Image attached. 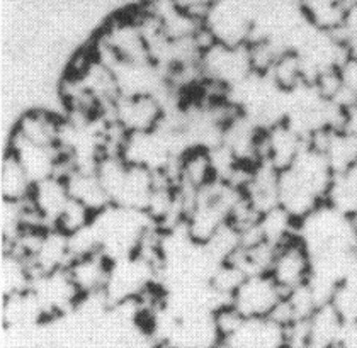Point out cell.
Here are the masks:
<instances>
[{"label":"cell","instance_id":"6da1fadb","mask_svg":"<svg viewBox=\"0 0 357 348\" xmlns=\"http://www.w3.org/2000/svg\"><path fill=\"white\" fill-rule=\"evenodd\" d=\"M197 68H199L201 80L220 85L228 92L238 87L255 73L250 53H248V45L228 46L213 42L201 53Z\"/></svg>","mask_w":357,"mask_h":348},{"label":"cell","instance_id":"7a4b0ae2","mask_svg":"<svg viewBox=\"0 0 357 348\" xmlns=\"http://www.w3.org/2000/svg\"><path fill=\"white\" fill-rule=\"evenodd\" d=\"M165 100L157 94H139L121 97L109 116L128 134L153 133L167 116Z\"/></svg>","mask_w":357,"mask_h":348},{"label":"cell","instance_id":"3957f363","mask_svg":"<svg viewBox=\"0 0 357 348\" xmlns=\"http://www.w3.org/2000/svg\"><path fill=\"white\" fill-rule=\"evenodd\" d=\"M284 291L269 274L248 276L231 297V304L247 319H269L284 299Z\"/></svg>","mask_w":357,"mask_h":348},{"label":"cell","instance_id":"277c9868","mask_svg":"<svg viewBox=\"0 0 357 348\" xmlns=\"http://www.w3.org/2000/svg\"><path fill=\"white\" fill-rule=\"evenodd\" d=\"M312 272V253L300 238L296 237L284 245L278 246L269 276L274 278L275 284L284 291V294L308 284Z\"/></svg>","mask_w":357,"mask_h":348},{"label":"cell","instance_id":"5b68a950","mask_svg":"<svg viewBox=\"0 0 357 348\" xmlns=\"http://www.w3.org/2000/svg\"><path fill=\"white\" fill-rule=\"evenodd\" d=\"M63 121V114L48 107H31L21 112L10 133L43 148L60 150Z\"/></svg>","mask_w":357,"mask_h":348},{"label":"cell","instance_id":"8992f818","mask_svg":"<svg viewBox=\"0 0 357 348\" xmlns=\"http://www.w3.org/2000/svg\"><path fill=\"white\" fill-rule=\"evenodd\" d=\"M308 141L288 121L266 127L261 141V164H267L279 172L288 170L296 161Z\"/></svg>","mask_w":357,"mask_h":348},{"label":"cell","instance_id":"52a82bcc","mask_svg":"<svg viewBox=\"0 0 357 348\" xmlns=\"http://www.w3.org/2000/svg\"><path fill=\"white\" fill-rule=\"evenodd\" d=\"M111 267L112 260L107 255H104L102 251H94V253L72 258L67 267V272L80 296L89 297L104 294L106 291Z\"/></svg>","mask_w":357,"mask_h":348},{"label":"cell","instance_id":"ba28073f","mask_svg":"<svg viewBox=\"0 0 357 348\" xmlns=\"http://www.w3.org/2000/svg\"><path fill=\"white\" fill-rule=\"evenodd\" d=\"M308 145L324 155L333 173H342L357 165V134L344 127L320 131Z\"/></svg>","mask_w":357,"mask_h":348},{"label":"cell","instance_id":"9c48e42d","mask_svg":"<svg viewBox=\"0 0 357 348\" xmlns=\"http://www.w3.org/2000/svg\"><path fill=\"white\" fill-rule=\"evenodd\" d=\"M6 150H9L21 161V165L29 173L34 184L58 175V168H60L61 164L60 150L43 148V146L24 141V139L15 136L13 133L7 138Z\"/></svg>","mask_w":357,"mask_h":348},{"label":"cell","instance_id":"30bf717a","mask_svg":"<svg viewBox=\"0 0 357 348\" xmlns=\"http://www.w3.org/2000/svg\"><path fill=\"white\" fill-rule=\"evenodd\" d=\"M70 199L72 196L68 192L67 182L63 177L53 175L34 184L29 204L46 226L55 228L58 218L65 211Z\"/></svg>","mask_w":357,"mask_h":348},{"label":"cell","instance_id":"8fae6325","mask_svg":"<svg viewBox=\"0 0 357 348\" xmlns=\"http://www.w3.org/2000/svg\"><path fill=\"white\" fill-rule=\"evenodd\" d=\"M70 262H72L70 238L56 228H48L43 233L36 251L29 258L36 277L65 270Z\"/></svg>","mask_w":357,"mask_h":348},{"label":"cell","instance_id":"7c38bea8","mask_svg":"<svg viewBox=\"0 0 357 348\" xmlns=\"http://www.w3.org/2000/svg\"><path fill=\"white\" fill-rule=\"evenodd\" d=\"M279 179L281 172L271 165L257 164L252 167L242 187V194L259 214L279 206Z\"/></svg>","mask_w":357,"mask_h":348},{"label":"cell","instance_id":"4fadbf2b","mask_svg":"<svg viewBox=\"0 0 357 348\" xmlns=\"http://www.w3.org/2000/svg\"><path fill=\"white\" fill-rule=\"evenodd\" d=\"M324 203L325 200L317 196L308 185L303 184L289 168L282 170L279 179V207L284 209L291 218L301 223Z\"/></svg>","mask_w":357,"mask_h":348},{"label":"cell","instance_id":"5bb4252c","mask_svg":"<svg viewBox=\"0 0 357 348\" xmlns=\"http://www.w3.org/2000/svg\"><path fill=\"white\" fill-rule=\"evenodd\" d=\"M65 182L72 199L79 200L84 206H87L96 214L102 212L104 209L111 206V199L107 196L106 189L100 184L99 177H97L96 168H75L72 167L63 175Z\"/></svg>","mask_w":357,"mask_h":348},{"label":"cell","instance_id":"9a60e30c","mask_svg":"<svg viewBox=\"0 0 357 348\" xmlns=\"http://www.w3.org/2000/svg\"><path fill=\"white\" fill-rule=\"evenodd\" d=\"M34 278H36V274L28 258L14 250H2V257H0V296L2 299L31 291Z\"/></svg>","mask_w":357,"mask_h":348},{"label":"cell","instance_id":"2e32d148","mask_svg":"<svg viewBox=\"0 0 357 348\" xmlns=\"http://www.w3.org/2000/svg\"><path fill=\"white\" fill-rule=\"evenodd\" d=\"M34 182L21 161L6 150L0 161V200L28 203L33 194Z\"/></svg>","mask_w":357,"mask_h":348},{"label":"cell","instance_id":"e0dca14e","mask_svg":"<svg viewBox=\"0 0 357 348\" xmlns=\"http://www.w3.org/2000/svg\"><path fill=\"white\" fill-rule=\"evenodd\" d=\"M301 10L313 28L337 33L344 24L347 3L345 0H301Z\"/></svg>","mask_w":357,"mask_h":348},{"label":"cell","instance_id":"ac0fdd59","mask_svg":"<svg viewBox=\"0 0 357 348\" xmlns=\"http://www.w3.org/2000/svg\"><path fill=\"white\" fill-rule=\"evenodd\" d=\"M325 204L351 218L357 212V165L333 175Z\"/></svg>","mask_w":357,"mask_h":348},{"label":"cell","instance_id":"d6986e66","mask_svg":"<svg viewBox=\"0 0 357 348\" xmlns=\"http://www.w3.org/2000/svg\"><path fill=\"white\" fill-rule=\"evenodd\" d=\"M298 226H300V223L291 218L288 212L279 206L264 212L259 219V233H261L262 239L274 245L275 248L288 243L289 239L296 238Z\"/></svg>","mask_w":357,"mask_h":348},{"label":"cell","instance_id":"ffe728a7","mask_svg":"<svg viewBox=\"0 0 357 348\" xmlns=\"http://www.w3.org/2000/svg\"><path fill=\"white\" fill-rule=\"evenodd\" d=\"M96 216V212L91 211L87 206H84L82 203H79L75 199H70L65 211L58 218L55 228L60 230L61 233L67 235V237H73V235L80 233L85 228L91 226L94 223Z\"/></svg>","mask_w":357,"mask_h":348},{"label":"cell","instance_id":"44dd1931","mask_svg":"<svg viewBox=\"0 0 357 348\" xmlns=\"http://www.w3.org/2000/svg\"><path fill=\"white\" fill-rule=\"evenodd\" d=\"M340 84H342L344 99L351 109L357 104V56L349 55L339 67Z\"/></svg>","mask_w":357,"mask_h":348},{"label":"cell","instance_id":"7402d4cb","mask_svg":"<svg viewBox=\"0 0 357 348\" xmlns=\"http://www.w3.org/2000/svg\"><path fill=\"white\" fill-rule=\"evenodd\" d=\"M174 2H176V6L178 9L184 10V13L204 21V17L208 15L215 0H174Z\"/></svg>","mask_w":357,"mask_h":348},{"label":"cell","instance_id":"603a6c76","mask_svg":"<svg viewBox=\"0 0 357 348\" xmlns=\"http://www.w3.org/2000/svg\"><path fill=\"white\" fill-rule=\"evenodd\" d=\"M337 348H357V319H345Z\"/></svg>","mask_w":357,"mask_h":348}]
</instances>
